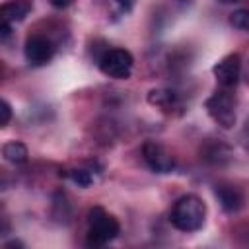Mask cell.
<instances>
[{
  "label": "cell",
  "instance_id": "obj_4",
  "mask_svg": "<svg viewBox=\"0 0 249 249\" xmlns=\"http://www.w3.org/2000/svg\"><path fill=\"white\" fill-rule=\"evenodd\" d=\"M206 111L222 128H231L235 124V101L230 91H216L206 99Z\"/></svg>",
  "mask_w": 249,
  "mask_h": 249
},
{
  "label": "cell",
  "instance_id": "obj_8",
  "mask_svg": "<svg viewBox=\"0 0 249 249\" xmlns=\"http://www.w3.org/2000/svg\"><path fill=\"white\" fill-rule=\"evenodd\" d=\"M31 12V2L29 0H10L6 4H2L0 8V19L14 23V21H21L27 14Z\"/></svg>",
  "mask_w": 249,
  "mask_h": 249
},
{
  "label": "cell",
  "instance_id": "obj_10",
  "mask_svg": "<svg viewBox=\"0 0 249 249\" xmlns=\"http://www.w3.org/2000/svg\"><path fill=\"white\" fill-rule=\"evenodd\" d=\"M148 101L163 111H169L177 105V93L171 89H152L148 93Z\"/></svg>",
  "mask_w": 249,
  "mask_h": 249
},
{
  "label": "cell",
  "instance_id": "obj_7",
  "mask_svg": "<svg viewBox=\"0 0 249 249\" xmlns=\"http://www.w3.org/2000/svg\"><path fill=\"white\" fill-rule=\"evenodd\" d=\"M212 72H214L216 82H218L222 88H226V89L233 88V86L239 82V72H241V56H239L237 53L224 56V58H222L218 64H214Z\"/></svg>",
  "mask_w": 249,
  "mask_h": 249
},
{
  "label": "cell",
  "instance_id": "obj_15",
  "mask_svg": "<svg viewBox=\"0 0 249 249\" xmlns=\"http://www.w3.org/2000/svg\"><path fill=\"white\" fill-rule=\"evenodd\" d=\"M121 12H128L132 8V0H113Z\"/></svg>",
  "mask_w": 249,
  "mask_h": 249
},
{
  "label": "cell",
  "instance_id": "obj_5",
  "mask_svg": "<svg viewBox=\"0 0 249 249\" xmlns=\"http://www.w3.org/2000/svg\"><path fill=\"white\" fill-rule=\"evenodd\" d=\"M142 156H144V161L148 163V167L156 173H169L175 167V158L161 144L146 142L142 146Z\"/></svg>",
  "mask_w": 249,
  "mask_h": 249
},
{
  "label": "cell",
  "instance_id": "obj_16",
  "mask_svg": "<svg viewBox=\"0 0 249 249\" xmlns=\"http://www.w3.org/2000/svg\"><path fill=\"white\" fill-rule=\"evenodd\" d=\"M51 4H53L54 8H64V6L70 4V0H51Z\"/></svg>",
  "mask_w": 249,
  "mask_h": 249
},
{
  "label": "cell",
  "instance_id": "obj_11",
  "mask_svg": "<svg viewBox=\"0 0 249 249\" xmlns=\"http://www.w3.org/2000/svg\"><path fill=\"white\" fill-rule=\"evenodd\" d=\"M2 156H4V160L6 161H10V163H23L25 160H27V148H25V144H21V142H8V144H4V148H2Z\"/></svg>",
  "mask_w": 249,
  "mask_h": 249
},
{
  "label": "cell",
  "instance_id": "obj_6",
  "mask_svg": "<svg viewBox=\"0 0 249 249\" xmlns=\"http://www.w3.org/2000/svg\"><path fill=\"white\" fill-rule=\"evenodd\" d=\"M23 51H25V58L31 66H43L53 58L54 45L51 43V39H47L43 35H31V37H27Z\"/></svg>",
  "mask_w": 249,
  "mask_h": 249
},
{
  "label": "cell",
  "instance_id": "obj_1",
  "mask_svg": "<svg viewBox=\"0 0 249 249\" xmlns=\"http://www.w3.org/2000/svg\"><path fill=\"white\" fill-rule=\"evenodd\" d=\"M204 216H206L204 202L195 195H185L175 200L169 212V222L179 231H196L202 228Z\"/></svg>",
  "mask_w": 249,
  "mask_h": 249
},
{
  "label": "cell",
  "instance_id": "obj_13",
  "mask_svg": "<svg viewBox=\"0 0 249 249\" xmlns=\"http://www.w3.org/2000/svg\"><path fill=\"white\" fill-rule=\"evenodd\" d=\"M70 179H72L78 187H89L91 181H93L91 173L86 171V169H72V171H70Z\"/></svg>",
  "mask_w": 249,
  "mask_h": 249
},
{
  "label": "cell",
  "instance_id": "obj_9",
  "mask_svg": "<svg viewBox=\"0 0 249 249\" xmlns=\"http://www.w3.org/2000/svg\"><path fill=\"white\" fill-rule=\"evenodd\" d=\"M216 196H218V200L226 212H237L243 204V195L239 193V189H235L231 185L216 187Z\"/></svg>",
  "mask_w": 249,
  "mask_h": 249
},
{
  "label": "cell",
  "instance_id": "obj_12",
  "mask_svg": "<svg viewBox=\"0 0 249 249\" xmlns=\"http://www.w3.org/2000/svg\"><path fill=\"white\" fill-rule=\"evenodd\" d=\"M230 23L239 31H249V10H235L230 16Z\"/></svg>",
  "mask_w": 249,
  "mask_h": 249
},
{
  "label": "cell",
  "instance_id": "obj_17",
  "mask_svg": "<svg viewBox=\"0 0 249 249\" xmlns=\"http://www.w3.org/2000/svg\"><path fill=\"white\" fill-rule=\"evenodd\" d=\"M218 2H222V4H231V2H237V0H218Z\"/></svg>",
  "mask_w": 249,
  "mask_h": 249
},
{
  "label": "cell",
  "instance_id": "obj_3",
  "mask_svg": "<svg viewBox=\"0 0 249 249\" xmlns=\"http://www.w3.org/2000/svg\"><path fill=\"white\" fill-rule=\"evenodd\" d=\"M132 54L124 49H109L99 58V70L115 80H126L132 72Z\"/></svg>",
  "mask_w": 249,
  "mask_h": 249
},
{
  "label": "cell",
  "instance_id": "obj_14",
  "mask_svg": "<svg viewBox=\"0 0 249 249\" xmlns=\"http://www.w3.org/2000/svg\"><path fill=\"white\" fill-rule=\"evenodd\" d=\"M0 113H2V117H0V126H6V124L10 123V119H12V107H10V103H8L6 99H2V103H0Z\"/></svg>",
  "mask_w": 249,
  "mask_h": 249
},
{
  "label": "cell",
  "instance_id": "obj_2",
  "mask_svg": "<svg viewBox=\"0 0 249 249\" xmlns=\"http://www.w3.org/2000/svg\"><path fill=\"white\" fill-rule=\"evenodd\" d=\"M119 222L115 216L105 212L101 206H93L88 212V245L101 247L119 235Z\"/></svg>",
  "mask_w": 249,
  "mask_h": 249
}]
</instances>
